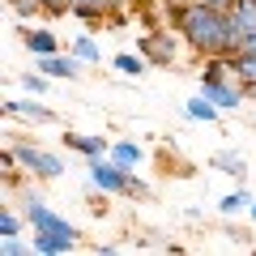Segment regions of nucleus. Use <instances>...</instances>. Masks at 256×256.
<instances>
[{"label": "nucleus", "mask_w": 256, "mask_h": 256, "mask_svg": "<svg viewBox=\"0 0 256 256\" xmlns=\"http://www.w3.org/2000/svg\"><path fill=\"white\" fill-rule=\"evenodd\" d=\"M175 30L184 34V47L196 52V56H235L239 43H244V34H248V30L230 18V9H214L205 0L180 9Z\"/></svg>", "instance_id": "f257e3e1"}, {"label": "nucleus", "mask_w": 256, "mask_h": 256, "mask_svg": "<svg viewBox=\"0 0 256 256\" xmlns=\"http://www.w3.org/2000/svg\"><path fill=\"white\" fill-rule=\"evenodd\" d=\"M13 150H18L22 171H26V175H34V180H60V175H64L60 154H52V150H38V146H30V141H18Z\"/></svg>", "instance_id": "f03ea898"}, {"label": "nucleus", "mask_w": 256, "mask_h": 256, "mask_svg": "<svg viewBox=\"0 0 256 256\" xmlns=\"http://www.w3.org/2000/svg\"><path fill=\"white\" fill-rule=\"evenodd\" d=\"M180 43H184L180 30H150L141 38V56L150 64H180Z\"/></svg>", "instance_id": "7ed1b4c3"}, {"label": "nucleus", "mask_w": 256, "mask_h": 256, "mask_svg": "<svg viewBox=\"0 0 256 256\" xmlns=\"http://www.w3.org/2000/svg\"><path fill=\"white\" fill-rule=\"evenodd\" d=\"M90 184H94L98 192H107V196H124V188H128V171L111 162V154L90 158Z\"/></svg>", "instance_id": "20e7f679"}, {"label": "nucleus", "mask_w": 256, "mask_h": 256, "mask_svg": "<svg viewBox=\"0 0 256 256\" xmlns=\"http://www.w3.org/2000/svg\"><path fill=\"white\" fill-rule=\"evenodd\" d=\"M201 94H205V98H210L218 111H235L239 102L248 98L244 86H239L235 77H201Z\"/></svg>", "instance_id": "39448f33"}, {"label": "nucleus", "mask_w": 256, "mask_h": 256, "mask_svg": "<svg viewBox=\"0 0 256 256\" xmlns=\"http://www.w3.org/2000/svg\"><path fill=\"white\" fill-rule=\"evenodd\" d=\"M132 9V0H73V18L86 22V26H98V22H111L116 13Z\"/></svg>", "instance_id": "423d86ee"}, {"label": "nucleus", "mask_w": 256, "mask_h": 256, "mask_svg": "<svg viewBox=\"0 0 256 256\" xmlns=\"http://www.w3.org/2000/svg\"><path fill=\"white\" fill-rule=\"evenodd\" d=\"M4 116L26 120V124H56V111L43 107L38 98H4Z\"/></svg>", "instance_id": "0eeeda50"}, {"label": "nucleus", "mask_w": 256, "mask_h": 256, "mask_svg": "<svg viewBox=\"0 0 256 256\" xmlns=\"http://www.w3.org/2000/svg\"><path fill=\"white\" fill-rule=\"evenodd\" d=\"M34 68H43L47 77H60V82H73V77H82V60H77L73 52H68V56H60V52H52V56H34Z\"/></svg>", "instance_id": "6e6552de"}, {"label": "nucleus", "mask_w": 256, "mask_h": 256, "mask_svg": "<svg viewBox=\"0 0 256 256\" xmlns=\"http://www.w3.org/2000/svg\"><path fill=\"white\" fill-rule=\"evenodd\" d=\"M77 244H82L77 235H60V230H34V239H30V248H34L38 256H60V252H73Z\"/></svg>", "instance_id": "1a4fd4ad"}, {"label": "nucleus", "mask_w": 256, "mask_h": 256, "mask_svg": "<svg viewBox=\"0 0 256 256\" xmlns=\"http://www.w3.org/2000/svg\"><path fill=\"white\" fill-rule=\"evenodd\" d=\"M22 43H26L30 56H52V52H60V38H56L52 26H22Z\"/></svg>", "instance_id": "9d476101"}, {"label": "nucleus", "mask_w": 256, "mask_h": 256, "mask_svg": "<svg viewBox=\"0 0 256 256\" xmlns=\"http://www.w3.org/2000/svg\"><path fill=\"white\" fill-rule=\"evenodd\" d=\"M64 146L68 150H77V154L90 162V158H102V154H111V146L102 137H86V132H64Z\"/></svg>", "instance_id": "9b49d317"}, {"label": "nucleus", "mask_w": 256, "mask_h": 256, "mask_svg": "<svg viewBox=\"0 0 256 256\" xmlns=\"http://www.w3.org/2000/svg\"><path fill=\"white\" fill-rule=\"evenodd\" d=\"M146 56H141V52H120V56H111V68H116V73L120 77H141V73H146Z\"/></svg>", "instance_id": "f8f14e48"}, {"label": "nucleus", "mask_w": 256, "mask_h": 256, "mask_svg": "<svg viewBox=\"0 0 256 256\" xmlns=\"http://www.w3.org/2000/svg\"><path fill=\"white\" fill-rule=\"evenodd\" d=\"M184 116H188V120H201V124H210V120H218L222 111L214 107V102L205 98V94H192V98L184 102Z\"/></svg>", "instance_id": "ddd939ff"}, {"label": "nucleus", "mask_w": 256, "mask_h": 256, "mask_svg": "<svg viewBox=\"0 0 256 256\" xmlns=\"http://www.w3.org/2000/svg\"><path fill=\"white\" fill-rule=\"evenodd\" d=\"M68 52H73L82 64H98V60H102V47L94 43V34H77L73 43H68Z\"/></svg>", "instance_id": "4468645a"}, {"label": "nucleus", "mask_w": 256, "mask_h": 256, "mask_svg": "<svg viewBox=\"0 0 256 256\" xmlns=\"http://www.w3.org/2000/svg\"><path fill=\"white\" fill-rule=\"evenodd\" d=\"M111 162L124 166V171H132V166L141 162V146L137 141H116V146H111Z\"/></svg>", "instance_id": "2eb2a0df"}, {"label": "nucleus", "mask_w": 256, "mask_h": 256, "mask_svg": "<svg viewBox=\"0 0 256 256\" xmlns=\"http://www.w3.org/2000/svg\"><path fill=\"white\" fill-rule=\"evenodd\" d=\"M214 166H218V171H226V175H235V180H244V175H248V162L235 154V150H222V154H214Z\"/></svg>", "instance_id": "dca6fc26"}, {"label": "nucleus", "mask_w": 256, "mask_h": 256, "mask_svg": "<svg viewBox=\"0 0 256 256\" xmlns=\"http://www.w3.org/2000/svg\"><path fill=\"white\" fill-rule=\"evenodd\" d=\"M248 205H252V192H248V188H235V192H226V196L218 201V210H222V214H239V210H248Z\"/></svg>", "instance_id": "f3484780"}, {"label": "nucleus", "mask_w": 256, "mask_h": 256, "mask_svg": "<svg viewBox=\"0 0 256 256\" xmlns=\"http://www.w3.org/2000/svg\"><path fill=\"white\" fill-rule=\"evenodd\" d=\"M230 18L244 30H256V0H235V4H230Z\"/></svg>", "instance_id": "a211bd4d"}, {"label": "nucleus", "mask_w": 256, "mask_h": 256, "mask_svg": "<svg viewBox=\"0 0 256 256\" xmlns=\"http://www.w3.org/2000/svg\"><path fill=\"white\" fill-rule=\"evenodd\" d=\"M4 4H9V9L18 13L22 22H30V18H47V13H43V0H4Z\"/></svg>", "instance_id": "6ab92c4d"}, {"label": "nucleus", "mask_w": 256, "mask_h": 256, "mask_svg": "<svg viewBox=\"0 0 256 256\" xmlns=\"http://www.w3.org/2000/svg\"><path fill=\"white\" fill-rule=\"evenodd\" d=\"M47 82H52V77H47L43 68H34V73H22V90H26V94H47Z\"/></svg>", "instance_id": "aec40b11"}, {"label": "nucleus", "mask_w": 256, "mask_h": 256, "mask_svg": "<svg viewBox=\"0 0 256 256\" xmlns=\"http://www.w3.org/2000/svg\"><path fill=\"white\" fill-rule=\"evenodd\" d=\"M22 226H30L22 214H13V210H4L0 214V235H22Z\"/></svg>", "instance_id": "412c9836"}, {"label": "nucleus", "mask_w": 256, "mask_h": 256, "mask_svg": "<svg viewBox=\"0 0 256 256\" xmlns=\"http://www.w3.org/2000/svg\"><path fill=\"white\" fill-rule=\"evenodd\" d=\"M43 13L47 18H64V13H73V0H43Z\"/></svg>", "instance_id": "4be33fe9"}, {"label": "nucleus", "mask_w": 256, "mask_h": 256, "mask_svg": "<svg viewBox=\"0 0 256 256\" xmlns=\"http://www.w3.org/2000/svg\"><path fill=\"white\" fill-rule=\"evenodd\" d=\"M26 252H34V248L22 244V235H4V256H26Z\"/></svg>", "instance_id": "5701e85b"}, {"label": "nucleus", "mask_w": 256, "mask_h": 256, "mask_svg": "<svg viewBox=\"0 0 256 256\" xmlns=\"http://www.w3.org/2000/svg\"><path fill=\"white\" fill-rule=\"evenodd\" d=\"M124 192H128V196H150V184H146V180H137V175L128 171V188H124Z\"/></svg>", "instance_id": "b1692460"}, {"label": "nucleus", "mask_w": 256, "mask_h": 256, "mask_svg": "<svg viewBox=\"0 0 256 256\" xmlns=\"http://www.w3.org/2000/svg\"><path fill=\"white\" fill-rule=\"evenodd\" d=\"M188 4H196V0H162V9H166V18H171V26H175V18H180V9H188Z\"/></svg>", "instance_id": "393cba45"}, {"label": "nucleus", "mask_w": 256, "mask_h": 256, "mask_svg": "<svg viewBox=\"0 0 256 256\" xmlns=\"http://www.w3.org/2000/svg\"><path fill=\"white\" fill-rule=\"evenodd\" d=\"M239 52H248V56H256V30H248V34H244V43H239Z\"/></svg>", "instance_id": "a878e982"}, {"label": "nucleus", "mask_w": 256, "mask_h": 256, "mask_svg": "<svg viewBox=\"0 0 256 256\" xmlns=\"http://www.w3.org/2000/svg\"><path fill=\"white\" fill-rule=\"evenodd\" d=\"M205 4H214V9H230L235 0H205Z\"/></svg>", "instance_id": "bb28decb"}, {"label": "nucleus", "mask_w": 256, "mask_h": 256, "mask_svg": "<svg viewBox=\"0 0 256 256\" xmlns=\"http://www.w3.org/2000/svg\"><path fill=\"white\" fill-rule=\"evenodd\" d=\"M248 214H252V222H256V201H252V205H248Z\"/></svg>", "instance_id": "cd10ccee"}, {"label": "nucleus", "mask_w": 256, "mask_h": 256, "mask_svg": "<svg viewBox=\"0 0 256 256\" xmlns=\"http://www.w3.org/2000/svg\"><path fill=\"white\" fill-rule=\"evenodd\" d=\"M132 4H141V0H132Z\"/></svg>", "instance_id": "c85d7f7f"}]
</instances>
